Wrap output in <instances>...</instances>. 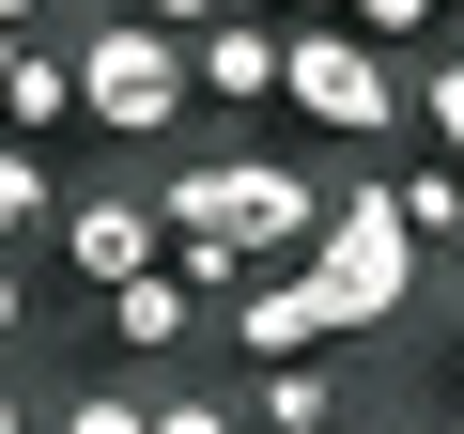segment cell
Wrapping results in <instances>:
<instances>
[{
	"label": "cell",
	"mask_w": 464,
	"mask_h": 434,
	"mask_svg": "<svg viewBox=\"0 0 464 434\" xmlns=\"http://www.w3.org/2000/svg\"><path fill=\"white\" fill-rule=\"evenodd\" d=\"M47 249H63V280L78 295H109V280H140V264H170V217H155V186H78L63 217H47Z\"/></svg>",
	"instance_id": "cell-5"
},
{
	"label": "cell",
	"mask_w": 464,
	"mask_h": 434,
	"mask_svg": "<svg viewBox=\"0 0 464 434\" xmlns=\"http://www.w3.org/2000/svg\"><path fill=\"white\" fill-rule=\"evenodd\" d=\"M402 94H418V140L464 171V47H449V63H402Z\"/></svg>",
	"instance_id": "cell-12"
},
{
	"label": "cell",
	"mask_w": 464,
	"mask_h": 434,
	"mask_svg": "<svg viewBox=\"0 0 464 434\" xmlns=\"http://www.w3.org/2000/svg\"><path fill=\"white\" fill-rule=\"evenodd\" d=\"M0 63H16V32H0Z\"/></svg>",
	"instance_id": "cell-23"
},
{
	"label": "cell",
	"mask_w": 464,
	"mask_h": 434,
	"mask_svg": "<svg viewBox=\"0 0 464 434\" xmlns=\"http://www.w3.org/2000/svg\"><path fill=\"white\" fill-rule=\"evenodd\" d=\"M186 109H201L186 32H155L140 0H93V16H78V124L124 140V155H155V140H186Z\"/></svg>",
	"instance_id": "cell-3"
},
{
	"label": "cell",
	"mask_w": 464,
	"mask_h": 434,
	"mask_svg": "<svg viewBox=\"0 0 464 434\" xmlns=\"http://www.w3.org/2000/svg\"><path fill=\"white\" fill-rule=\"evenodd\" d=\"M248 434H341V357H279V372H248Z\"/></svg>",
	"instance_id": "cell-10"
},
{
	"label": "cell",
	"mask_w": 464,
	"mask_h": 434,
	"mask_svg": "<svg viewBox=\"0 0 464 434\" xmlns=\"http://www.w3.org/2000/svg\"><path fill=\"white\" fill-rule=\"evenodd\" d=\"M0 140H78V32H16V63H0Z\"/></svg>",
	"instance_id": "cell-8"
},
{
	"label": "cell",
	"mask_w": 464,
	"mask_h": 434,
	"mask_svg": "<svg viewBox=\"0 0 464 434\" xmlns=\"http://www.w3.org/2000/svg\"><path fill=\"white\" fill-rule=\"evenodd\" d=\"M418 233H402V217H387V171L356 155V186H325V217H310V295H325V341H387L402 311H418Z\"/></svg>",
	"instance_id": "cell-2"
},
{
	"label": "cell",
	"mask_w": 464,
	"mask_h": 434,
	"mask_svg": "<svg viewBox=\"0 0 464 434\" xmlns=\"http://www.w3.org/2000/svg\"><path fill=\"white\" fill-rule=\"evenodd\" d=\"M186 78H201L217 109H279V16H248V0H232L217 32H186Z\"/></svg>",
	"instance_id": "cell-9"
},
{
	"label": "cell",
	"mask_w": 464,
	"mask_h": 434,
	"mask_svg": "<svg viewBox=\"0 0 464 434\" xmlns=\"http://www.w3.org/2000/svg\"><path fill=\"white\" fill-rule=\"evenodd\" d=\"M140 16H155V32H217L232 0H140Z\"/></svg>",
	"instance_id": "cell-18"
},
{
	"label": "cell",
	"mask_w": 464,
	"mask_h": 434,
	"mask_svg": "<svg viewBox=\"0 0 464 434\" xmlns=\"http://www.w3.org/2000/svg\"><path fill=\"white\" fill-rule=\"evenodd\" d=\"M155 217H170V264L201 280V295H232V280H264V264H310V217H325V186L295 171V155H170L155 171Z\"/></svg>",
	"instance_id": "cell-1"
},
{
	"label": "cell",
	"mask_w": 464,
	"mask_h": 434,
	"mask_svg": "<svg viewBox=\"0 0 464 434\" xmlns=\"http://www.w3.org/2000/svg\"><path fill=\"white\" fill-rule=\"evenodd\" d=\"M93 341H109V357H201V341H217V295H201L186 264H140V280L93 295Z\"/></svg>",
	"instance_id": "cell-6"
},
{
	"label": "cell",
	"mask_w": 464,
	"mask_h": 434,
	"mask_svg": "<svg viewBox=\"0 0 464 434\" xmlns=\"http://www.w3.org/2000/svg\"><path fill=\"white\" fill-rule=\"evenodd\" d=\"M47 217H63L47 155H32V140H0V249H16V233H47Z\"/></svg>",
	"instance_id": "cell-13"
},
{
	"label": "cell",
	"mask_w": 464,
	"mask_h": 434,
	"mask_svg": "<svg viewBox=\"0 0 464 434\" xmlns=\"http://www.w3.org/2000/svg\"><path fill=\"white\" fill-rule=\"evenodd\" d=\"M47 434H155V403L93 372V388H63V403H47Z\"/></svg>",
	"instance_id": "cell-14"
},
{
	"label": "cell",
	"mask_w": 464,
	"mask_h": 434,
	"mask_svg": "<svg viewBox=\"0 0 464 434\" xmlns=\"http://www.w3.org/2000/svg\"><path fill=\"white\" fill-rule=\"evenodd\" d=\"M0 32H47V0H0Z\"/></svg>",
	"instance_id": "cell-20"
},
{
	"label": "cell",
	"mask_w": 464,
	"mask_h": 434,
	"mask_svg": "<svg viewBox=\"0 0 464 434\" xmlns=\"http://www.w3.org/2000/svg\"><path fill=\"white\" fill-rule=\"evenodd\" d=\"M217 341L248 357V372H279V357H341V341H325V295H310L295 264H264V280H232V295H217Z\"/></svg>",
	"instance_id": "cell-7"
},
{
	"label": "cell",
	"mask_w": 464,
	"mask_h": 434,
	"mask_svg": "<svg viewBox=\"0 0 464 434\" xmlns=\"http://www.w3.org/2000/svg\"><path fill=\"white\" fill-rule=\"evenodd\" d=\"M32 341V280H16V249H0V357Z\"/></svg>",
	"instance_id": "cell-17"
},
{
	"label": "cell",
	"mask_w": 464,
	"mask_h": 434,
	"mask_svg": "<svg viewBox=\"0 0 464 434\" xmlns=\"http://www.w3.org/2000/svg\"><path fill=\"white\" fill-rule=\"evenodd\" d=\"M433 434H464V403H449V419H433Z\"/></svg>",
	"instance_id": "cell-22"
},
{
	"label": "cell",
	"mask_w": 464,
	"mask_h": 434,
	"mask_svg": "<svg viewBox=\"0 0 464 434\" xmlns=\"http://www.w3.org/2000/svg\"><path fill=\"white\" fill-rule=\"evenodd\" d=\"M0 434H47V419H32V388H16V372H0Z\"/></svg>",
	"instance_id": "cell-19"
},
{
	"label": "cell",
	"mask_w": 464,
	"mask_h": 434,
	"mask_svg": "<svg viewBox=\"0 0 464 434\" xmlns=\"http://www.w3.org/2000/svg\"><path fill=\"white\" fill-rule=\"evenodd\" d=\"M310 16H341V0H279V32H310Z\"/></svg>",
	"instance_id": "cell-21"
},
{
	"label": "cell",
	"mask_w": 464,
	"mask_h": 434,
	"mask_svg": "<svg viewBox=\"0 0 464 434\" xmlns=\"http://www.w3.org/2000/svg\"><path fill=\"white\" fill-rule=\"evenodd\" d=\"M279 109H295L310 140H356V155H387V140H418V94H402V63H387L372 32H341V16H310V32H279Z\"/></svg>",
	"instance_id": "cell-4"
},
{
	"label": "cell",
	"mask_w": 464,
	"mask_h": 434,
	"mask_svg": "<svg viewBox=\"0 0 464 434\" xmlns=\"http://www.w3.org/2000/svg\"><path fill=\"white\" fill-rule=\"evenodd\" d=\"M341 32H372V47H433L449 0H341Z\"/></svg>",
	"instance_id": "cell-15"
},
{
	"label": "cell",
	"mask_w": 464,
	"mask_h": 434,
	"mask_svg": "<svg viewBox=\"0 0 464 434\" xmlns=\"http://www.w3.org/2000/svg\"><path fill=\"white\" fill-rule=\"evenodd\" d=\"M155 434H248V403H201V388H170V403H155Z\"/></svg>",
	"instance_id": "cell-16"
},
{
	"label": "cell",
	"mask_w": 464,
	"mask_h": 434,
	"mask_svg": "<svg viewBox=\"0 0 464 434\" xmlns=\"http://www.w3.org/2000/svg\"><path fill=\"white\" fill-rule=\"evenodd\" d=\"M387 217H402V233H418V249H464V171H449V155L418 140V155L387 171Z\"/></svg>",
	"instance_id": "cell-11"
}]
</instances>
